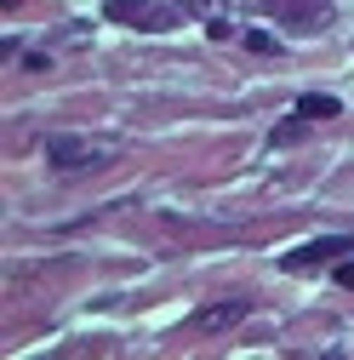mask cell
<instances>
[{
  "label": "cell",
  "mask_w": 354,
  "mask_h": 360,
  "mask_svg": "<svg viewBox=\"0 0 354 360\" xmlns=\"http://www.w3.org/2000/svg\"><path fill=\"white\" fill-rule=\"evenodd\" d=\"M120 138H86V131H58L46 138V166L58 177H80V172H98V166H114L120 160Z\"/></svg>",
  "instance_id": "obj_1"
},
{
  "label": "cell",
  "mask_w": 354,
  "mask_h": 360,
  "mask_svg": "<svg viewBox=\"0 0 354 360\" xmlns=\"http://www.w3.org/2000/svg\"><path fill=\"white\" fill-rule=\"evenodd\" d=\"M103 18L126 23V29H177V6L171 0H103Z\"/></svg>",
  "instance_id": "obj_2"
},
{
  "label": "cell",
  "mask_w": 354,
  "mask_h": 360,
  "mask_svg": "<svg viewBox=\"0 0 354 360\" xmlns=\"http://www.w3.org/2000/svg\"><path fill=\"white\" fill-rule=\"evenodd\" d=\"M343 252H354V240L348 235H320V240H308V246H297V252H286L280 257V269H320V263H337Z\"/></svg>",
  "instance_id": "obj_3"
},
{
  "label": "cell",
  "mask_w": 354,
  "mask_h": 360,
  "mask_svg": "<svg viewBox=\"0 0 354 360\" xmlns=\"http://www.w3.org/2000/svg\"><path fill=\"white\" fill-rule=\"evenodd\" d=\"M251 314V303L246 297H217V303H206V309H195V332H229V326H240Z\"/></svg>",
  "instance_id": "obj_4"
},
{
  "label": "cell",
  "mask_w": 354,
  "mask_h": 360,
  "mask_svg": "<svg viewBox=\"0 0 354 360\" xmlns=\"http://www.w3.org/2000/svg\"><path fill=\"white\" fill-rule=\"evenodd\" d=\"M297 115H303V120H337L343 103L326 98V92H303V98H297Z\"/></svg>",
  "instance_id": "obj_5"
},
{
  "label": "cell",
  "mask_w": 354,
  "mask_h": 360,
  "mask_svg": "<svg viewBox=\"0 0 354 360\" xmlns=\"http://www.w3.org/2000/svg\"><path fill=\"white\" fill-rule=\"evenodd\" d=\"M183 6H189V12H200V18H211V23H217V18H223V12H229V0H183Z\"/></svg>",
  "instance_id": "obj_6"
},
{
  "label": "cell",
  "mask_w": 354,
  "mask_h": 360,
  "mask_svg": "<svg viewBox=\"0 0 354 360\" xmlns=\"http://www.w3.org/2000/svg\"><path fill=\"white\" fill-rule=\"evenodd\" d=\"M246 46H251V52H275V34H263V29H246Z\"/></svg>",
  "instance_id": "obj_7"
},
{
  "label": "cell",
  "mask_w": 354,
  "mask_h": 360,
  "mask_svg": "<svg viewBox=\"0 0 354 360\" xmlns=\"http://www.w3.org/2000/svg\"><path fill=\"white\" fill-rule=\"evenodd\" d=\"M337 286H348V292H354V263H337Z\"/></svg>",
  "instance_id": "obj_8"
}]
</instances>
